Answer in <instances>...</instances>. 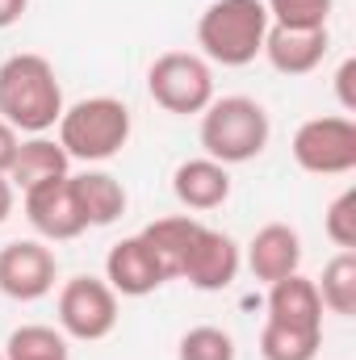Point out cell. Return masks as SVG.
Instances as JSON below:
<instances>
[{
	"label": "cell",
	"instance_id": "obj_1",
	"mask_svg": "<svg viewBox=\"0 0 356 360\" xmlns=\"http://www.w3.org/2000/svg\"><path fill=\"white\" fill-rule=\"evenodd\" d=\"M63 84L51 59L21 51L0 63V117L17 134H46L63 117Z\"/></svg>",
	"mask_w": 356,
	"mask_h": 360
},
{
	"label": "cell",
	"instance_id": "obj_2",
	"mask_svg": "<svg viewBox=\"0 0 356 360\" xmlns=\"http://www.w3.org/2000/svg\"><path fill=\"white\" fill-rule=\"evenodd\" d=\"M268 8L265 0H214L197 17V46L205 63L222 68H248L265 51L268 38Z\"/></svg>",
	"mask_w": 356,
	"mask_h": 360
},
{
	"label": "cell",
	"instance_id": "obj_3",
	"mask_svg": "<svg viewBox=\"0 0 356 360\" xmlns=\"http://www.w3.org/2000/svg\"><path fill=\"white\" fill-rule=\"evenodd\" d=\"M201 147L210 160L235 168V164H252L256 155H265L268 139H272V122L268 109L252 96H214L201 113Z\"/></svg>",
	"mask_w": 356,
	"mask_h": 360
},
{
	"label": "cell",
	"instance_id": "obj_4",
	"mask_svg": "<svg viewBox=\"0 0 356 360\" xmlns=\"http://www.w3.org/2000/svg\"><path fill=\"white\" fill-rule=\"evenodd\" d=\"M130 130H134V122H130L126 101H117V96H84V101L63 109L59 147L68 151V160L105 164L130 143Z\"/></svg>",
	"mask_w": 356,
	"mask_h": 360
},
{
	"label": "cell",
	"instance_id": "obj_5",
	"mask_svg": "<svg viewBox=\"0 0 356 360\" xmlns=\"http://www.w3.org/2000/svg\"><path fill=\"white\" fill-rule=\"evenodd\" d=\"M147 92L160 109L193 117L214 101V68L193 51H168L147 68Z\"/></svg>",
	"mask_w": 356,
	"mask_h": 360
},
{
	"label": "cell",
	"instance_id": "obj_6",
	"mask_svg": "<svg viewBox=\"0 0 356 360\" xmlns=\"http://www.w3.org/2000/svg\"><path fill=\"white\" fill-rule=\"evenodd\" d=\"M293 164L310 176H344L356 168V122L348 113L310 117L293 134Z\"/></svg>",
	"mask_w": 356,
	"mask_h": 360
},
{
	"label": "cell",
	"instance_id": "obj_7",
	"mask_svg": "<svg viewBox=\"0 0 356 360\" xmlns=\"http://www.w3.org/2000/svg\"><path fill=\"white\" fill-rule=\"evenodd\" d=\"M55 310H59V331L80 344H96L117 327V293L101 276H72L59 289Z\"/></svg>",
	"mask_w": 356,
	"mask_h": 360
},
{
	"label": "cell",
	"instance_id": "obj_8",
	"mask_svg": "<svg viewBox=\"0 0 356 360\" xmlns=\"http://www.w3.org/2000/svg\"><path fill=\"white\" fill-rule=\"evenodd\" d=\"M59 260L42 239H13L0 248V293L13 302H38L55 289Z\"/></svg>",
	"mask_w": 356,
	"mask_h": 360
},
{
	"label": "cell",
	"instance_id": "obj_9",
	"mask_svg": "<svg viewBox=\"0 0 356 360\" xmlns=\"http://www.w3.org/2000/svg\"><path fill=\"white\" fill-rule=\"evenodd\" d=\"M243 269V252L239 243L218 231V226H197L193 243H189V256H184V269H180V281H189L193 289L201 293H222L235 285V276Z\"/></svg>",
	"mask_w": 356,
	"mask_h": 360
},
{
	"label": "cell",
	"instance_id": "obj_10",
	"mask_svg": "<svg viewBox=\"0 0 356 360\" xmlns=\"http://www.w3.org/2000/svg\"><path fill=\"white\" fill-rule=\"evenodd\" d=\"M21 197H25V218H30V226H34L46 243H68V239H80V235L89 231L84 218H80V205H76V197H72L68 176L46 180V184L30 188V193H21Z\"/></svg>",
	"mask_w": 356,
	"mask_h": 360
},
{
	"label": "cell",
	"instance_id": "obj_11",
	"mask_svg": "<svg viewBox=\"0 0 356 360\" xmlns=\"http://www.w3.org/2000/svg\"><path fill=\"white\" fill-rule=\"evenodd\" d=\"M105 281H109V289L117 297H147L160 285H168V272L155 260V252L147 248L143 235H130V239H122V243L109 248V256H105Z\"/></svg>",
	"mask_w": 356,
	"mask_h": 360
},
{
	"label": "cell",
	"instance_id": "obj_12",
	"mask_svg": "<svg viewBox=\"0 0 356 360\" xmlns=\"http://www.w3.org/2000/svg\"><path fill=\"white\" fill-rule=\"evenodd\" d=\"M331 51V34L327 30H289V25H268L265 55L281 76H310Z\"/></svg>",
	"mask_w": 356,
	"mask_h": 360
},
{
	"label": "cell",
	"instance_id": "obj_13",
	"mask_svg": "<svg viewBox=\"0 0 356 360\" xmlns=\"http://www.w3.org/2000/svg\"><path fill=\"white\" fill-rule=\"evenodd\" d=\"M248 269L256 281H285L302 269V235L289 226V222H268L252 235L248 243Z\"/></svg>",
	"mask_w": 356,
	"mask_h": 360
},
{
	"label": "cell",
	"instance_id": "obj_14",
	"mask_svg": "<svg viewBox=\"0 0 356 360\" xmlns=\"http://www.w3.org/2000/svg\"><path fill=\"white\" fill-rule=\"evenodd\" d=\"M172 193H177V201L184 210H197V214L218 210L231 197V168L218 164V160H210V155L184 160L172 172Z\"/></svg>",
	"mask_w": 356,
	"mask_h": 360
},
{
	"label": "cell",
	"instance_id": "obj_15",
	"mask_svg": "<svg viewBox=\"0 0 356 360\" xmlns=\"http://www.w3.org/2000/svg\"><path fill=\"white\" fill-rule=\"evenodd\" d=\"M265 323H281V327H298V331H323V302L310 276L293 272L285 281L268 285V319Z\"/></svg>",
	"mask_w": 356,
	"mask_h": 360
},
{
	"label": "cell",
	"instance_id": "obj_16",
	"mask_svg": "<svg viewBox=\"0 0 356 360\" xmlns=\"http://www.w3.org/2000/svg\"><path fill=\"white\" fill-rule=\"evenodd\" d=\"M68 184H72V197L80 205L84 226H109V222H117L126 214V201L130 197H126V184L117 176H109L101 168H89V172L68 176Z\"/></svg>",
	"mask_w": 356,
	"mask_h": 360
},
{
	"label": "cell",
	"instance_id": "obj_17",
	"mask_svg": "<svg viewBox=\"0 0 356 360\" xmlns=\"http://www.w3.org/2000/svg\"><path fill=\"white\" fill-rule=\"evenodd\" d=\"M63 176H72V160H68V151L59 147V139H46V134H30V139L17 147V160H13V168H8L13 188H21V193L38 188V184H46V180H63Z\"/></svg>",
	"mask_w": 356,
	"mask_h": 360
},
{
	"label": "cell",
	"instance_id": "obj_18",
	"mask_svg": "<svg viewBox=\"0 0 356 360\" xmlns=\"http://www.w3.org/2000/svg\"><path fill=\"white\" fill-rule=\"evenodd\" d=\"M197 226H201L197 218H189V214H172V218H155L151 226L139 231V235L147 239V248L155 252V260L164 264L168 281H177L180 269H184V256H189V243H193Z\"/></svg>",
	"mask_w": 356,
	"mask_h": 360
},
{
	"label": "cell",
	"instance_id": "obj_19",
	"mask_svg": "<svg viewBox=\"0 0 356 360\" xmlns=\"http://www.w3.org/2000/svg\"><path fill=\"white\" fill-rule=\"evenodd\" d=\"M319 289V302L323 310L340 314V319H352L356 314V252H340L323 264V276L314 281Z\"/></svg>",
	"mask_w": 356,
	"mask_h": 360
},
{
	"label": "cell",
	"instance_id": "obj_20",
	"mask_svg": "<svg viewBox=\"0 0 356 360\" xmlns=\"http://www.w3.org/2000/svg\"><path fill=\"white\" fill-rule=\"evenodd\" d=\"M4 360H72L68 335L42 323H25L4 340Z\"/></svg>",
	"mask_w": 356,
	"mask_h": 360
},
{
	"label": "cell",
	"instance_id": "obj_21",
	"mask_svg": "<svg viewBox=\"0 0 356 360\" xmlns=\"http://www.w3.org/2000/svg\"><path fill=\"white\" fill-rule=\"evenodd\" d=\"M319 344H323V331H298V327H281V323H265V331H260L265 360H314Z\"/></svg>",
	"mask_w": 356,
	"mask_h": 360
},
{
	"label": "cell",
	"instance_id": "obj_22",
	"mask_svg": "<svg viewBox=\"0 0 356 360\" xmlns=\"http://www.w3.org/2000/svg\"><path fill=\"white\" fill-rule=\"evenodd\" d=\"M268 21L289 30H327L336 0H265Z\"/></svg>",
	"mask_w": 356,
	"mask_h": 360
},
{
	"label": "cell",
	"instance_id": "obj_23",
	"mask_svg": "<svg viewBox=\"0 0 356 360\" xmlns=\"http://www.w3.org/2000/svg\"><path fill=\"white\" fill-rule=\"evenodd\" d=\"M235 356H239V348H235L231 331H222V327H193L177 344V360H235Z\"/></svg>",
	"mask_w": 356,
	"mask_h": 360
},
{
	"label": "cell",
	"instance_id": "obj_24",
	"mask_svg": "<svg viewBox=\"0 0 356 360\" xmlns=\"http://www.w3.org/2000/svg\"><path fill=\"white\" fill-rule=\"evenodd\" d=\"M323 231H327V239H331L340 252H356V188H344V193L327 205Z\"/></svg>",
	"mask_w": 356,
	"mask_h": 360
},
{
	"label": "cell",
	"instance_id": "obj_25",
	"mask_svg": "<svg viewBox=\"0 0 356 360\" xmlns=\"http://www.w3.org/2000/svg\"><path fill=\"white\" fill-rule=\"evenodd\" d=\"M352 80H356V59H344V63H340V72H336V92H340V105H344V113H352V109H356Z\"/></svg>",
	"mask_w": 356,
	"mask_h": 360
},
{
	"label": "cell",
	"instance_id": "obj_26",
	"mask_svg": "<svg viewBox=\"0 0 356 360\" xmlns=\"http://www.w3.org/2000/svg\"><path fill=\"white\" fill-rule=\"evenodd\" d=\"M17 147H21V134L0 117V176H8V168H13V160H17Z\"/></svg>",
	"mask_w": 356,
	"mask_h": 360
},
{
	"label": "cell",
	"instance_id": "obj_27",
	"mask_svg": "<svg viewBox=\"0 0 356 360\" xmlns=\"http://www.w3.org/2000/svg\"><path fill=\"white\" fill-rule=\"evenodd\" d=\"M25 8H30V0H0V30L17 25L25 17Z\"/></svg>",
	"mask_w": 356,
	"mask_h": 360
},
{
	"label": "cell",
	"instance_id": "obj_28",
	"mask_svg": "<svg viewBox=\"0 0 356 360\" xmlns=\"http://www.w3.org/2000/svg\"><path fill=\"white\" fill-rule=\"evenodd\" d=\"M13 201H17V188H13V180L0 176V226L8 222V214H13Z\"/></svg>",
	"mask_w": 356,
	"mask_h": 360
},
{
	"label": "cell",
	"instance_id": "obj_29",
	"mask_svg": "<svg viewBox=\"0 0 356 360\" xmlns=\"http://www.w3.org/2000/svg\"><path fill=\"white\" fill-rule=\"evenodd\" d=\"M0 360H4V348H0Z\"/></svg>",
	"mask_w": 356,
	"mask_h": 360
}]
</instances>
